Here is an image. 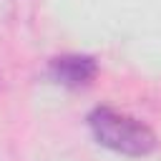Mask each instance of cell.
<instances>
[{
	"label": "cell",
	"mask_w": 161,
	"mask_h": 161,
	"mask_svg": "<svg viewBox=\"0 0 161 161\" xmlns=\"http://www.w3.org/2000/svg\"><path fill=\"white\" fill-rule=\"evenodd\" d=\"M45 75L63 88L80 91V88H88L98 78V63L93 55L65 53V55H55L48 60Z\"/></svg>",
	"instance_id": "7a4b0ae2"
},
{
	"label": "cell",
	"mask_w": 161,
	"mask_h": 161,
	"mask_svg": "<svg viewBox=\"0 0 161 161\" xmlns=\"http://www.w3.org/2000/svg\"><path fill=\"white\" fill-rule=\"evenodd\" d=\"M86 123H88L91 136L113 153L143 158L158 148V136L153 133L151 126L111 106H96L88 113Z\"/></svg>",
	"instance_id": "6da1fadb"
}]
</instances>
